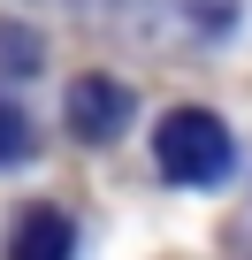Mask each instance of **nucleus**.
I'll list each match as a JSON object with an SVG mask.
<instances>
[{
    "label": "nucleus",
    "mask_w": 252,
    "mask_h": 260,
    "mask_svg": "<svg viewBox=\"0 0 252 260\" xmlns=\"http://www.w3.org/2000/svg\"><path fill=\"white\" fill-rule=\"evenodd\" d=\"M153 161H161V176L168 184H222L229 176V161H237V146H229V130H222V115H206V107H176L161 130H153Z\"/></svg>",
    "instance_id": "1"
},
{
    "label": "nucleus",
    "mask_w": 252,
    "mask_h": 260,
    "mask_svg": "<svg viewBox=\"0 0 252 260\" xmlns=\"http://www.w3.org/2000/svg\"><path fill=\"white\" fill-rule=\"evenodd\" d=\"M61 115H69V130H77V138L107 146V138H122V130H130L138 100H130V84H115V77H77Z\"/></svg>",
    "instance_id": "2"
},
{
    "label": "nucleus",
    "mask_w": 252,
    "mask_h": 260,
    "mask_svg": "<svg viewBox=\"0 0 252 260\" xmlns=\"http://www.w3.org/2000/svg\"><path fill=\"white\" fill-rule=\"evenodd\" d=\"M8 260H77V230L61 207H23L8 230Z\"/></svg>",
    "instance_id": "3"
},
{
    "label": "nucleus",
    "mask_w": 252,
    "mask_h": 260,
    "mask_svg": "<svg viewBox=\"0 0 252 260\" xmlns=\"http://www.w3.org/2000/svg\"><path fill=\"white\" fill-rule=\"evenodd\" d=\"M39 61H46V46L31 23H0V77H31Z\"/></svg>",
    "instance_id": "4"
},
{
    "label": "nucleus",
    "mask_w": 252,
    "mask_h": 260,
    "mask_svg": "<svg viewBox=\"0 0 252 260\" xmlns=\"http://www.w3.org/2000/svg\"><path fill=\"white\" fill-rule=\"evenodd\" d=\"M23 146H31V130H23V115L0 100V161H23Z\"/></svg>",
    "instance_id": "5"
}]
</instances>
